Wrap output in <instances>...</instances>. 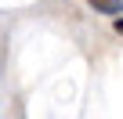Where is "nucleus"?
<instances>
[{
    "label": "nucleus",
    "instance_id": "obj_1",
    "mask_svg": "<svg viewBox=\"0 0 123 119\" xmlns=\"http://www.w3.org/2000/svg\"><path fill=\"white\" fill-rule=\"evenodd\" d=\"M87 4H91L98 15H109V18H123V0H87Z\"/></svg>",
    "mask_w": 123,
    "mask_h": 119
},
{
    "label": "nucleus",
    "instance_id": "obj_2",
    "mask_svg": "<svg viewBox=\"0 0 123 119\" xmlns=\"http://www.w3.org/2000/svg\"><path fill=\"white\" fill-rule=\"evenodd\" d=\"M116 29H119V33H123V18H116Z\"/></svg>",
    "mask_w": 123,
    "mask_h": 119
}]
</instances>
